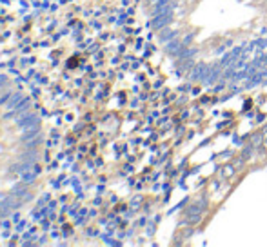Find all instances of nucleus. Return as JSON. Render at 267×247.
I'll return each instance as SVG.
<instances>
[{
  "label": "nucleus",
  "mask_w": 267,
  "mask_h": 247,
  "mask_svg": "<svg viewBox=\"0 0 267 247\" xmlns=\"http://www.w3.org/2000/svg\"><path fill=\"white\" fill-rule=\"evenodd\" d=\"M25 175V133L16 109L0 95V195Z\"/></svg>",
  "instance_id": "obj_1"
}]
</instances>
